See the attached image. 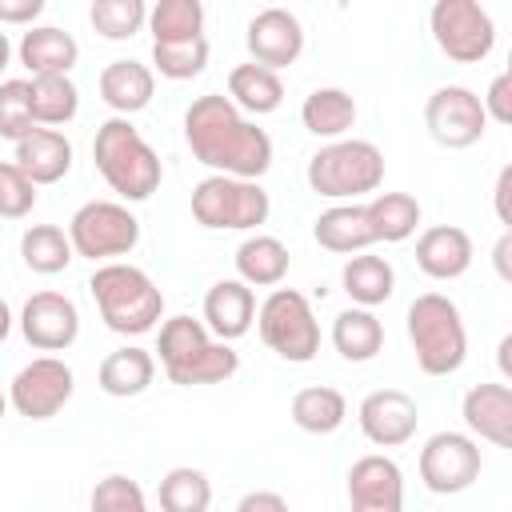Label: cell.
I'll use <instances>...</instances> for the list:
<instances>
[{
    "instance_id": "cell-1",
    "label": "cell",
    "mask_w": 512,
    "mask_h": 512,
    "mask_svg": "<svg viewBox=\"0 0 512 512\" xmlns=\"http://www.w3.org/2000/svg\"><path fill=\"white\" fill-rule=\"evenodd\" d=\"M184 140L212 176L260 180L272 168V136L256 128L228 96L204 92L184 112Z\"/></svg>"
},
{
    "instance_id": "cell-2",
    "label": "cell",
    "mask_w": 512,
    "mask_h": 512,
    "mask_svg": "<svg viewBox=\"0 0 512 512\" xmlns=\"http://www.w3.org/2000/svg\"><path fill=\"white\" fill-rule=\"evenodd\" d=\"M92 160H96V172L104 176V184L128 204L148 200L164 180L160 156L140 136V128L132 120H124V116H112V120H104L96 128Z\"/></svg>"
},
{
    "instance_id": "cell-3",
    "label": "cell",
    "mask_w": 512,
    "mask_h": 512,
    "mask_svg": "<svg viewBox=\"0 0 512 512\" xmlns=\"http://www.w3.org/2000/svg\"><path fill=\"white\" fill-rule=\"evenodd\" d=\"M156 352H160L164 376L180 388L220 384V380L236 376V368H240V352L232 344L216 340L204 328V320H192V316H168L160 324Z\"/></svg>"
},
{
    "instance_id": "cell-4",
    "label": "cell",
    "mask_w": 512,
    "mask_h": 512,
    "mask_svg": "<svg viewBox=\"0 0 512 512\" xmlns=\"http://www.w3.org/2000/svg\"><path fill=\"white\" fill-rule=\"evenodd\" d=\"M88 292L100 308V320L120 336H144L164 316V292L156 288V280L124 260L96 264Z\"/></svg>"
},
{
    "instance_id": "cell-5",
    "label": "cell",
    "mask_w": 512,
    "mask_h": 512,
    "mask_svg": "<svg viewBox=\"0 0 512 512\" xmlns=\"http://www.w3.org/2000/svg\"><path fill=\"white\" fill-rule=\"evenodd\" d=\"M408 344L424 376H452L468 356V328L444 292H420L408 304Z\"/></svg>"
},
{
    "instance_id": "cell-6",
    "label": "cell",
    "mask_w": 512,
    "mask_h": 512,
    "mask_svg": "<svg viewBox=\"0 0 512 512\" xmlns=\"http://www.w3.org/2000/svg\"><path fill=\"white\" fill-rule=\"evenodd\" d=\"M308 188L324 200L356 204L384 184V152L372 140H332L308 160Z\"/></svg>"
},
{
    "instance_id": "cell-7",
    "label": "cell",
    "mask_w": 512,
    "mask_h": 512,
    "mask_svg": "<svg viewBox=\"0 0 512 512\" xmlns=\"http://www.w3.org/2000/svg\"><path fill=\"white\" fill-rule=\"evenodd\" d=\"M256 332L264 348H272L288 364H308L320 352V320L304 292L272 288L256 308Z\"/></svg>"
},
{
    "instance_id": "cell-8",
    "label": "cell",
    "mask_w": 512,
    "mask_h": 512,
    "mask_svg": "<svg viewBox=\"0 0 512 512\" xmlns=\"http://www.w3.org/2000/svg\"><path fill=\"white\" fill-rule=\"evenodd\" d=\"M272 200L260 188V180H236V176H204L192 188V216L200 228L212 232H252L268 220Z\"/></svg>"
},
{
    "instance_id": "cell-9",
    "label": "cell",
    "mask_w": 512,
    "mask_h": 512,
    "mask_svg": "<svg viewBox=\"0 0 512 512\" xmlns=\"http://www.w3.org/2000/svg\"><path fill=\"white\" fill-rule=\"evenodd\" d=\"M72 252L92 264H112L140 244V220L120 200H88L68 220Z\"/></svg>"
},
{
    "instance_id": "cell-10",
    "label": "cell",
    "mask_w": 512,
    "mask_h": 512,
    "mask_svg": "<svg viewBox=\"0 0 512 512\" xmlns=\"http://www.w3.org/2000/svg\"><path fill=\"white\" fill-rule=\"evenodd\" d=\"M436 48L456 64H480L496 48V24L476 0H436L428 12Z\"/></svg>"
},
{
    "instance_id": "cell-11",
    "label": "cell",
    "mask_w": 512,
    "mask_h": 512,
    "mask_svg": "<svg viewBox=\"0 0 512 512\" xmlns=\"http://www.w3.org/2000/svg\"><path fill=\"white\" fill-rule=\"evenodd\" d=\"M424 128L440 148H472L488 132V116L480 108V96L464 84H440L424 100Z\"/></svg>"
},
{
    "instance_id": "cell-12",
    "label": "cell",
    "mask_w": 512,
    "mask_h": 512,
    "mask_svg": "<svg viewBox=\"0 0 512 512\" xmlns=\"http://www.w3.org/2000/svg\"><path fill=\"white\" fill-rule=\"evenodd\" d=\"M420 480L436 496L468 492L480 480V444L468 432H436L420 448Z\"/></svg>"
},
{
    "instance_id": "cell-13",
    "label": "cell",
    "mask_w": 512,
    "mask_h": 512,
    "mask_svg": "<svg viewBox=\"0 0 512 512\" xmlns=\"http://www.w3.org/2000/svg\"><path fill=\"white\" fill-rule=\"evenodd\" d=\"M76 392V376L60 356H36L8 384V404L24 420H52Z\"/></svg>"
},
{
    "instance_id": "cell-14",
    "label": "cell",
    "mask_w": 512,
    "mask_h": 512,
    "mask_svg": "<svg viewBox=\"0 0 512 512\" xmlns=\"http://www.w3.org/2000/svg\"><path fill=\"white\" fill-rule=\"evenodd\" d=\"M20 332L36 352H64L80 336V308L64 292H36L20 308Z\"/></svg>"
},
{
    "instance_id": "cell-15",
    "label": "cell",
    "mask_w": 512,
    "mask_h": 512,
    "mask_svg": "<svg viewBox=\"0 0 512 512\" xmlns=\"http://www.w3.org/2000/svg\"><path fill=\"white\" fill-rule=\"evenodd\" d=\"M348 512H404V472L392 456L368 452L348 468Z\"/></svg>"
},
{
    "instance_id": "cell-16",
    "label": "cell",
    "mask_w": 512,
    "mask_h": 512,
    "mask_svg": "<svg viewBox=\"0 0 512 512\" xmlns=\"http://www.w3.org/2000/svg\"><path fill=\"white\" fill-rule=\"evenodd\" d=\"M244 44H248L252 64H260L268 72H280V68H288V64L300 60V52H304V28H300V20L288 8H260L248 20Z\"/></svg>"
},
{
    "instance_id": "cell-17",
    "label": "cell",
    "mask_w": 512,
    "mask_h": 512,
    "mask_svg": "<svg viewBox=\"0 0 512 512\" xmlns=\"http://www.w3.org/2000/svg\"><path fill=\"white\" fill-rule=\"evenodd\" d=\"M356 420H360V432L376 444V448H400L416 436V424H420V408L408 392L400 388H376L360 400L356 408Z\"/></svg>"
},
{
    "instance_id": "cell-18",
    "label": "cell",
    "mask_w": 512,
    "mask_h": 512,
    "mask_svg": "<svg viewBox=\"0 0 512 512\" xmlns=\"http://www.w3.org/2000/svg\"><path fill=\"white\" fill-rule=\"evenodd\" d=\"M472 236L456 224H432L420 232L416 240V268L428 276V280H456L472 268Z\"/></svg>"
},
{
    "instance_id": "cell-19",
    "label": "cell",
    "mask_w": 512,
    "mask_h": 512,
    "mask_svg": "<svg viewBox=\"0 0 512 512\" xmlns=\"http://www.w3.org/2000/svg\"><path fill=\"white\" fill-rule=\"evenodd\" d=\"M460 416L472 436L508 448L512 444V388L508 384H472L464 392Z\"/></svg>"
},
{
    "instance_id": "cell-20",
    "label": "cell",
    "mask_w": 512,
    "mask_h": 512,
    "mask_svg": "<svg viewBox=\"0 0 512 512\" xmlns=\"http://www.w3.org/2000/svg\"><path fill=\"white\" fill-rule=\"evenodd\" d=\"M252 320H256V296H252L248 284H240V280H216L204 292V328L216 340L232 344V340L248 336Z\"/></svg>"
},
{
    "instance_id": "cell-21",
    "label": "cell",
    "mask_w": 512,
    "mask_h": 512,
    "mask_svg": "<svg viewBox=\"0 0 512 512\" xmlns=\"http://www.w3.org/2000/svg\"><path fill=\"white\" fill-rule=\"evenodd\" d=\"M20 64L32 76H68L80 60V44L72 32L56 28V24H32L20 36Z\"/></svg>"
},
{
    "instance_id": "cell-22",
    "label": "cell",
    "mask_w": 512,
    "mask_h": 512,
    "mask_svg": "<svg viewBox=\"0 0 512 512\" xmlns=\"http://www.w3.org/2000/svg\"><path fill=\"white\" fill-rule=\"evenodd\" d=\"M152 96H156V72L140 60H112L100 72V100L124 120L132 112H144Z\"/></svg>"
},
{
    "instance_id": "cell-23",
    "label": "cell",
    "mask_w": 512,
    "mask_h": 512,
    "mask_svg": "<svg viewBox=\"0 0 512 512\" xmlns=\"http://www.w3.org/2000/svg\"><path fill=\"white\" fill-rule=\"evenodd\" d=\"M12 164H16L36 188H40V184H56V180H64L68 168H72V144H68V136L56 132V128H36L32 136H24V140L16 144Z\"/></svg>"
},
{
    "instance_id": "cell-24",
    "label": "cell",
    "mask_w": 512,
    "mask_h": 512,
    "mask_svg": "<svg viewBox=\"0 0 512 512\" xmlns=\"http://www.w3.org/2000/svg\"><path fill=\"white\" fill-rule=\"evenodd\" d=\"M312 236H316L320 248L340 252V256H352V252H364L368 244H376L364 204H332V208H324L316 216V224H312Z\"/></svg>"
},
{
    "instance_id": "cell-25",
    "label": "cell",
    "mask_w": 512,
    "mask_h": 512,
    "mask_svg": "<svg viewBox=\"0 0 512 512\" xmlns=\"http://www.w3.org/2000/svg\"><path fill=\"white\" fill-rule=\"evenodd\" d=\"M232 260H236V280L248 284V288H276L292 268V256H288L284 240L264 236V232L240 240Z\"/></svg>"
},
{
    "instance_id": "cell-26",
    "label": "cell",
    "mask_w": 512,
    "mask_h": 512,
    "mask_svg": "<svg viewBox=\"0 0 512 512\" xmlns=\"http://www.w3.org/2000/svg\"><path fill=\"white\" fill-rule=\"evenodd\" d=\"M152 380H156V356H152L148 348H136V344H124V348L108 352V356L100 360V372H96L100 392H108V396H116V400L140 396Z\"/></svg>"
},
{
    "instance_id": "cell-27",
    "label": "cell",
    "mask_w": 512,
    "mask_h": 512,
    "mask_svg": "<svg viewBox=\"0 0 512 512\" xmlns=\"http://www.w3.org/2000/svg\"><path fill=\"white\" fill-rule=\"evenodd\" d=\"M340 284H344L352 308H376V304L392 300V292H396V268L384 256L356 252V256L344 260Z\"/></svg>"
},
{
    "instance_id": "cell-28",
    "label": "cell",
    "mask_w": 512,
    "mask_h": 512,
    "mask_svg": "<svg viewBox=\"0 0 512 512\" xmlns=\"http://www.w3.org/2000/svg\"><path fill=\"white\" fill-rule=\"evenodd\" d=\"M332 348L348 364H368L384 348V324L372 308H344L332 320Z\"/></svg>"
},
{
    "instance_id": "cell-29",
    "label": "cell",
    "mask_w": 512,
    "mask_h": 512,
    "mask_svg": "<svg viewBox=\"0 0 512 512\" xmlns=\"http://www.w3.org/2000/svg\"><path fill=\"white\" fill-rule=\"evenodd\" d=\"M300 124L320 140H344V132L356 124V100L344 88H312L300 104Z\"/></svg>"
},
{
    "instance_id": "cell-30",
    "label": "cell",
    "mask_w": 512,
    "mask_h": 512,
    "mask_svg": "<svg viewBox=\"0 0 512 512\" xmlns=\"http://www.w3.org/2000/svg\"><path fill=\"white\" fill-rule=\"evenodd\" d=\"M292 424L300 432H312V436H328L336 432L344 420H348V400L340 388H328V384H308L292 396Z\"/></svg>"
},
{
    "instance_id": "cell-31",
    "label": "cell",
    "mask_w": 512,
    "mask_h": 512,
    "mask_svg": "<svg viewBox=\"0 0 512 512\" xmlns=\"http://www.w3.org/2000/svg\"><path fill=\"white\" fill-rule=\"evenodd\" d=\"M228 100L240 108V112H252V116H268L284 104V84L276 72L260 68V64H236L228 72Z\"/></svg>"
},
{
    "instance_id": "cell-32",
    "label": "cell",
    "mask_w": 512,
    "mask_h": 512,
    "mask_svg": "<svg viewBox=\"0 0 512 512\" xmlns=\"http://www.w3.org/2000/svg\"><path fill=\"white\" fill-rule=\"evenodd\" d=\"M368 224H372V236L384 240V244H400L416 232L420 224V200L408 196V192H376L368 204Z\"/></svg>"
},
{
    "instance_id": "cell-33",
    "label": "cell",
    "mask_w": 512,
    "mask_h": 512,
    "mask_svg": "<svg viewBox=\"0 0 512 512\" xmlns=\"http://www.w3.org/2000/svg\"><path fill=\"white\" fill-rule=\"evenodd\" d=\"M28 92H32L36 128H56L60 132V124H68L80 112V88L72 84V76H32Z\"/></svg>"
},
{
    "instance_id": "cell-34",
    "label": "cell",
    "mask_w": 512,
    "mask_h": 512,
    "mask_svg": "<svg viewBox=\"0 0 512 512\" xmlns=\"http://www.w3.org/2000/svg\"><path fill=\"white\" fill-rule=\"evenodd\" d=\"M20 260L36 276H56V272H64L76 260V252H72V240H68L64 228H56V224H32L20 236Z\"/></svg>"
},
{
    "instance_id": "cell-35",
    "label": "cell",
    "mask_w": 512,
    "mask_h": 512,
    "mask_svg": "<svg viewBox=\"0 0 512 512\" xmlns=\"http://www.w3.org/2000/svg\"><path fill=\"white\" fill-rule=\"evenodd\" d=\"M152 44H180L204 36V4L200 0H160L148 8Z\"/></svg>"
},
{
    "instance_id": "cell-36",
    "label": "cell",
    "mask_w": 512,
    "mask_h": 512,
    "mask_svg": "<svg viewBox=\"0 0 512 512\" xmlns=\"http://www.w3.org/2000/svg\"><path fill=\"white\" fill-rule=\"evenodd\" d=\"M160 512H208L212 504V480L200 468H172L164 472L160 488H156Z\"/></svg>"
},
{
    "instance_id": "cell-37",
    "label": "cell",
    "mask_w": 512,
    "mask_h": 512,
    "mask_svg": "<svg viewBox=\"0 0 512 512\" xmlns=\"http://www.w3.org/2000/svg\"><path fill=\"white\" fill-rule=\"evenodd\" d=\"M88 24L104 40H132L148 28V4L144 0H92Z\"/></svg>"
},
{
    "instance_id": "cell-38",
    "label": "cell",
    "mask_w": 512,
    "mask_h": 512,
    "mask_svg": "<svg viewBox=\"0 0 512 512\" xmlns=\"http://www.w3.org/2000/svg\"><path fill=\"white\" fill-rule=\"evenodd\" d=\"M152 68L164 80H192L208 68V40H180V44H152Z\"/></svg>"
},
{
    "instance_id": "cell-39",
    "label": "cell",
    "mask_w": 512,
    "mask_h": 512,
    "mask_svg": "<svg viewBox=\"0 0 512 512\" xmlns=\"http://www.w3.org/2000/svg\"><path fill=\"white\" fill-rule=\"evenodd\" d=\"M32 132H36V120H32L28 80H0V140L20 144Z\"/></svg>"
},
{
    "instance_id": "cell-40",
    "label": "cell",
    "mask_w": 512,
    "mask_h": 512,
    "mask_svg": "<svg viewBox=\"0 0 512 512\" xmlns=\"http://www.w3.org/2000/svg\"><path fill=\"white\" fill-rule=\"evenodd\" d=\"M88 508L92 512H148V500H144V488L132 476L112 472V476L96 480V488L88 496Z\"/></svg>"
},
{
    "instance_id": "cell-41",
    "label": "cell",
    "mask_w": 512,
    "mask_h": 512,
    "mask_svg": "<svg viewBox=\"0 0 512 512\" xmlns=\"http://www.w3.org/2000/svg\"><path fill=\"white\" fill-rule=\"evenodd\" d=\"M32 208H36V184L12 160H0V220H24Z\"/></svg>"
},
{
    "instance_id": "cell-42",
    "label": "cell",
    "mask_w": 512,
    "mask_h": 512,
    "mask_svg": "<svg viewBox=\"0 0 512 512\" xmlns=\"http://www.w3.org/2000/svg\"><path fill=\"white\" fill-rule=\"evenodd\" d=\"M480 108H484L488 120L512 124V76H508V72H496V76H492L488 92L480 96Z\"/></svg>"
},
{
    "instance_id": "cell-43",
    "label": "cell",
    "mask_w": 512,
    "mask_h": 512,
    "mask_svg": "<svg viewBox=\"0 0 512 512\" xmlns=\"http://www.w3.org/2000/svg\"><path fill=\"white\" fill-rule=\"evenodd\" d=\"M236 512H292L288 500L280 492H268V488H256V492H244Z\"/></svg>"
},
{
    "instance_id": "cell-44",
    "label": "cell",
    "mask_w": 512,
    "mask_h": 512,
    "mask_svg": "<svg viewBox=\"0 0 512 512\" xmlns=\"http://www.w3.org/2000/svg\"><path fill=\"white\" fill-rule=\"evenodd\" d=\"M44 12V0H0V24H28Z\"/></svg>"
},
{
    "instance_id": "cell-45",
    "label": "cell",
    "mask_w": 512,
    "mask_h": 512,
    "mask_svg": "<svg viewBox=\"0 0 512 512\" xmlns=\"http://www.w3.org/2000/svg\"><path fill=\"white\" fill-rule=\"evenodd\" d=\"M508 196H512V168H500L496 176V188H492V204H496V220L508 228L512 224V208H508Z\"/></svg>"
},
{
    "instance_id": "cell-46",
    "label": "cell",
    "mask_w": 512,
    "mask_h": 512,
    "mask_svg": "<svg viewBox=\"0 0 512 512\" xmlns=\"http://www.w3.org/2000/svg\"><path fill=\"white\" fill-rule=\"evenodd\" d=\"M508 252H512V232H504V236L496 240V248H492V260H496V272H500V280H512V268H508Z\"/></svg>"
},
{
    "instance_id": "cell-47",
    "label": "cell",
    "mask_w": 512,
    "mask_h": 512,
    "mask_svg": "<svg viewBox=\"0 0 512 512\" xmlns=\"http://www.w3.org/2000/svg\"><path fill=\"white\" fill-rule=\"evenodd\" d=\"M8 332H12V308H8V300L0 296V344L8 340Z\"/></svg>"
},
{
    "instance_id": "cell-48",
    "label": "cell",
    "mask_w": 512,
    "mask_h": 512,
    "mask_svg": "<svg viewBox=\"0 0 512 512\" xmlns=\"http://www.w3.org/2000/svg\"><path fill=\"white\" fill-rule=\"evenodd\" d=\"M8 60H12V44H8V32H0V72L8 68Z\"/></svg>"
},
{
    "instance_id": "cell-49",
    "label": "cell",
    "mask_w": 512,
    "mask_h": 512,
    "mask_svg": "<svg viewBox=\"0 0 512 512\" xmlns=\"http://www.w3.org/2000/svg\"><path fill=\"white\" fill-rule=\"evenodd\" d=\"M508 348H512V336L500 340V368H504V376H508Z\"/></svg>"
},
{
    "instance_id": "cell-50",
    "label": "cell",
    "mask_w": 512,
    "mask_h": 512,
    "mask_svg": "<svg viewBox=\"0 0 512 512\" xmlns=\"http://www.w3.org/2000/svg\"><path fill=\"white\" fill-rule=\"evenodd\" d=\"M4 412H8V392H0V420H4Z\"/></svg>"
}]
</instances>
